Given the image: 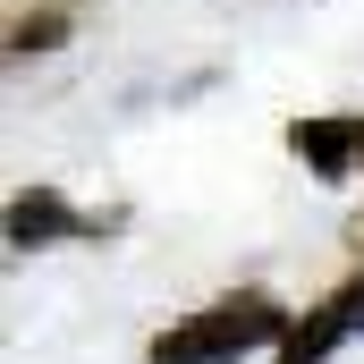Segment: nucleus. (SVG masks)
I'll return each mask as SVG.
<instances>
[{"instance_id": "nucleus-1", "label": "nucleus", "mask_w": 364, "mask_h": 364, "mask_svg": "<svg viewBox=\"0 0 364 364\" xmlns=\"http://www.w3.org/2000/svg\"><path fill=\"white\" fill-rule=\"evenodd\" d=\"M279 331V305L272 296H229V305H212V314H195L178 331H161V348L153 364H229V356H255V348H272Z\"/></svg>"}, {"instance_id": "nucleus-2", "label": "nucleus", "mask_w": 364, "mask_h": 364, "mask_svg": "<svg viewBox=\"0 0 364 364\" xmlns=\"http://www.w3.org/2000/svg\"><path fill=\"white\" fill-rule=\"evenodd\" d=\"M348 331H364V279L339 296V305H322L314 322H296V331H288V356H279V364H322L339 339H348Z\"/></svg>"}, {"instance_id": "nucleus-3", "label": "nucleus", "mask_w": 364, "mask_h": 364, "mask_svg": "<svg viewBox=\"0 0 364 364\" xmlns=\"http://www.w3.org/2000/svg\"><path fill=\"white\" fill-rule=\"evenodd\" d=\"M322 178H348V161L364 153V119H296V136H288Z\"/></svg>"}, {"instance_id": "nucleus-4", "label": "nucleus", "mask_w": 364, "mask_h": 364, "mask_svg": "<svg viewBox=\"0 0 364 364\" xmlns=\"http://www.w3.org/2000/svg\"><path fill=\"white\" fill-rule=\"evenodd\" d=\"M77 229V212L60 203V195H17L9 203V246H51V237H68Z\"/></svg>"}]
</instances>
